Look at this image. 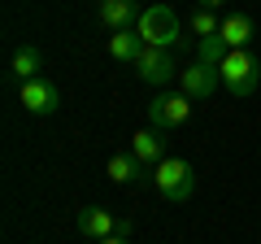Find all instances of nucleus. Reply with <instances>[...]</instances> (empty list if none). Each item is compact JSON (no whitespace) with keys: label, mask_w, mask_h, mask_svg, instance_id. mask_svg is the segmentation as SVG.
Masks as SVG:
<instances>
[{"label":"nucleus","mask_w":261,"mask_h":244,"mask_svg":"<svg viewBox=\"0 0 261 244\" xmlns=\"http://www.w3.org/2000/svg\"><path fill=\"white\" fill-rule=\"evenodd\" d=\"M135 31H140V39L148 48H174L183 39V22H178V13L170 5H148L140 13V22H135Z\"/></svg>","instance_id":"nucleus-1"},{"label":"nucleus","mask_w":261,"mask_h":244,"mask_svg":"<svg viewBox=\"0 0 261 244\" xmlns=\"http://www.w3.org/2000/svg\"><path fill=\"white\" fill-rule=\"evenodd\" d=\"M152 188H157L166 201L183 205V201H192V192H196V175H192V166H187L183 157H166V161L152 166Z\"/></svg>","instance_id":"nucleus-2"},{"label":"nucleus","mask_w":261,"mask_h":244,"mask_svg":"<svg viewBox=\"0 0 261 244\" xmlns=\"http://www.w3.org/2000/svg\"><path fill=\"white\" fill-rule=\"evenodd\" d=\"M218 75H222V87L231 96H252L257 83H261V61L248 53V48H235L222 66H218Z\"/></svg>","instance_id":"nucleus-3"},{"label":"nucleus","mask_w":261,"mask_h":244,"mask_svg":"<svg viewBox=\"0 0 261 244\" xmlns=\"http://www.w3.org/2000/svg\"><path fill=\"white\" fill-rule=\"evenodd\" d=\"M187 113H192V96H187V92H170V87H166V92L148 105V127L170 131V127H183Z\"/></svg>","instance_id":"nucleus-4"},{"label":"nucleus","mask_w":261,"mask_h":244,"mask_svg":"<svg viewBox=\"0 0 261 244\" xmlns=\"http://www.w3.org/2000/svg\"><path fill=\"white\" fill-rule=\"evenodd\" d=\"M135 70H140V79H144V83H152V87H170L178 75H183V70L174 66L170 48H144L140 61H135Z\"/></svg>","instance_id":"nucleus-5"},{"label":"nucleus","mask_w":261,"mask_h":244,"mask_svg":"<svg viewBox=\"0 0 261 244\" xmlns=\"http://www.w3.org/2000/svg\"><path fill=\"white\" fill-rule=\"evenodd\" d=\"M18 101L27 105V113L48 118V113H57V105H61V92H57V83H48V79H31V83H18Z\"/></svg>","instance_id":"nucleus-6"},{"label":"nucleus","mask_w":261,"mask_h":244,"mask_svg":"<svg viewBox=\"0 0 261 244\" xmlns=\"http://www.w3.org/2000/svg\"><path fill=\"white\" fill-rule=\"evenodd\" d=\"M218 83H222L218 66H205V61H196V66H187L183 75H178V92H187L192 101H205V96H214Z\"/></svg>","instance_id":"nucleus-7"},{"label":"nucleus","mask_w":261,"mask_h":244,"mask_svg":"<svg viewBox=\"0 0 261 244\" xmlns=\"http://www.w3.org/2000/svg\"><path fill=\"white\" fill-rule=\"evenodd\" d=\"M140 0H100L96 5V18H100V27L109 31H130L135 22H140Z\"/></svg>","instance_id":"nucleus-8"},{"label":"nucleus","mask_w":261,"mask_h":244,"mask_svg":"<svg viewBox=\"0 0 261 244\" xmlns=\"http://www.w3.org/2000/svg\"><path fill=\"white\" fill-rule=\"evenodd\" d=\"M79 231L87 240H109V235H118V218L100 205H87V209H79Z\"/></svg>","instance_id":"nucleus-9"},{"label":"nucleus","mask_w":261,"mask_h":244,"mask_svg":"<svg viewBox=\"0 0 261 244\" xmlns=\"http://www.w3.org/2000/svg\"><path fill=\"white\" fill-rule=\"evenodd\" d=\"M105 175H109L113 183H144V179H152L148 166H144L135 153H113L109 166H105Z\"/></svg>","instance_id":"nucleus-10"},{"label":"nucleus","mask_w":261,"mask_h":244,"mask_svg":"<svg viewBox=\"0 0 261 244\" xmlns=\"http://www.w3.org/2000/svg\"><path fill=\"white\" fill-rule=\"evenodd\" d=\"M130 153H135L144 166H157V161H166V140H161L157 127H144V131L130 135Z\"/></svg>","instance_id":"nucleus-11"},{"label":"nucleus","mask_w":261,"mask_h":244,"mask_svg":"<svg viewBox=\"0 0 261 244\" xmlns=\"http://www.w3.org/2000/svg\"><path fill=\"white\" fill-rule=\"evenodd\" d=\"M39 66H44V57H39V48L31 44H18L9 57V75L18 79V83H31V79H39Z\"/></svg>","instance_id":"nucleus-12"},{"label":"nucleus","mask_w":261,"mask_h":244,"mask_svg":"<svg viewBox=\"0 0 261 244\" xmlns=\"http://www.w3.org/2000/svg\"><path fill=\"white\" fill-rule=\"evenodd\" d=\"M252 31H257V27H252L248 13H226L218 35H222V39H226V48L235 53V48H248V44H252Z\"/></svg>","instance_id":"nucleus-13"},{"label":"nucleus","mask_w":261,"mask_h":244,"mask_svg":"<svg viewBox=\"0 0 261 244\" xmlns=\"http://www.w3.org/2000/svg\"><path fill=\"white\" fill-rule=\"evenodd\" d=\"M144 48H148V44L140 39L135 27H130V31H113V35H109V57H113V61H130V66H135Z\"/></svg>","instance_id":"nucleus-14"},{"label":"nucleus","mask_w":261,"mask_h":244,"mask_svg":"<svg viewBox=\"0 0 261 244\" xmlns=\"http://www.w3.org/2000/svg\"><path fill=\"white\" fill-rule=\"evenodd\" d=\"M226 57H231V48H226V39H222V35L200 39V57H196V61H205V66H222Z\"/></svg>","instance_id":"nucleus-15"},{"label":"nucleus","mask_w":261,"mask_h":244,"mask_svg":"<svg viewBox=\"0 0 261 244\" xmlns=\"http://www.w3.org/2000/svg\"><path fill=\"white\" fill-rule=\"evenodd\" d=\"M192 31H196L200 39H209V35L222 31V18H218L214 9H196V13H192Z\"/></svg>","instance_id":"nucleus-16"},{"label":"nucleus","mask_w":261,"mask_h":244,"mask_svg":"<svg viewBox=\"0 0 261 244\" xmlns=\"http://www.w3.org/2000/svg\"><path fill=\"white\" fill-rule=\"evenodd\" d=\"M226 0H196V9H222Z\"/></svg>","instance_id":"nucleus-17"},{"label":"nucleus","mask_w":261,"mask_h":244,"mask_svg":"<svg viewBox=\"0 0 261 244\" xmlns=\"http://www.w3.org/2000/svg\"><path fill=\"white\" fill-rule=\"evenodd\" d=\"M96 244H130V240H122V235H109V240H96Z\"/></svg>","instance_id":"nucleus-18"}]
</instances>
